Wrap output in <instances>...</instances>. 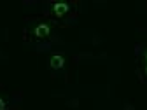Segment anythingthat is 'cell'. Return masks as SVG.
Masks as SVG:
<instances>
[{
    "mask_svg": "<svg viewBox=\"0 0 147 110\" xmlns=\"http://www.w3.org/2000/svg\"><path fill=\"white\" fill-rule=\"evenodd\" d=\"M51 33V26L47 23H39V25H35L33 30H32V37L37 40H46L47 37Z\"/></svg>",
    "mask_w": 147,
    "mask_h": 110,
    "instance_id": "cell-1",
    "label": "cell"
},
{
    "mask_svg": "<svg viewBox=\"0 0 147 110\" xmlns=\"http://www.w3.org/2000/svg\"><path fill=\"white\" fill-rule=\"evenodd\" d=\"M68 11H70V5H68L67 2H56V4H53V5H51V12L56 16V17H63V16H67Z\"/></svg>",
    "mask_w": 147,
    "mask_h": 110,
    "instance_id": "cell-2",
    "label": "cell"
},
{
    "mask_svg": "<svg viewBox=\"0 0 147 110\" xmlns=\"http://www.w3.org/2000/svg\"><path fill=\"white\" fill-rule=\"evenodd\" d=\"M49 66H51L53 70H60V68H63V66H65V58L60 56V54H54V56L49 58Z\"/></svg>",
    "mask_w": 147,
    "mask_h": 110,
    "instance_id": "cell-3",
    "label": "cell"
},
{
    "mask_svg": "<svg viewBox=\"0 0 147 110\" xmlns=\"http://www.w3.org/2000/svg\"><path fill=\"white\" fill-rule=\"evenodd\" d=\"M7 108V105H5V101L2 100V98H0V110H5Z\"/></svg>",
    "mask_w": 147,
    "mask_h": 110,
    "instance_id": "cell-4",
    "label": "cell"
},
{
    "mask_svg": "<svg viewBox=\"0 0 147 110\" xmlns=\"http://www.w3.org/2000/svg\"><path fill=\"white\" fill-rule=\"evenodd\" d=\"M145 65H147V52H145Z\"/></svg>",
    "mask_w": 147,
    "mask_h": 110,
    "instance_id": "cell-5",
    "label": "cell"
},
{
    "mask_svg": "<svg viewBox=\"0 0 147 110\" xmlns=\"http://www.w3.org/2000/svg\"><path fill=\"white\" fill-rule=\"evenodd\" d=\"M145 73H147V65H145Z\"/></svg>",
    "mask_w": 147,
    "mask_h": 110,
    "instance_id": "cell-6",
    "label": "cell"
}]
</instances>
